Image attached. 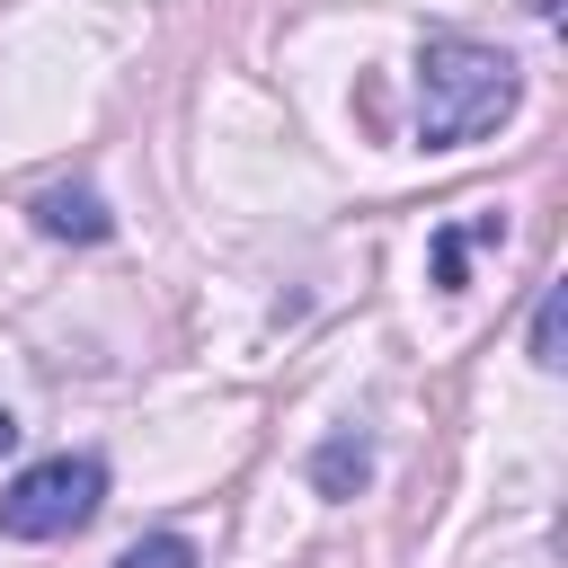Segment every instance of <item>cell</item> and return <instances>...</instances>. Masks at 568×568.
<instances>
[{"label":"cell","mask_w":568,"mask_h":568,"mask_svg":"<svg viewBox=\"0 0 568 568\" xmlns=\"http://www.w3.org/2000/svg\"><path fill=\"white\" fill-rule=\"evenodd\" d=\"M506 115H515V62L497 44L435 36L417 53V142L426 151H462V142L497 133Z\"/></svg>","instance_id":"6da1fadb"},{"label":"cell","mask_w":568,"mask_h":568,"mask_svg":"<svg viewBox=\"0 0 568 568\" xmlns=\"http://www.w3.org/2000/svg\"><path fill=\"white\" fill-rule=\"evenodd\" d=\"M98 497H106V470L89 453H53V462H36L0 488V532L9 541H62L98 515Z\"/></svg>","instance_id":"7a4b0ae2"},{"label":"cell","mask_w":568,"mask_h":568,"mask_svg":"<svg viewBox=\"0 0 568 568\" xmlns=\"http://www.w3.org/2000/svg\"><path fill=\"white\" fill-rule=\"evenodd\" d=\"M36 231H53V240H106L115 222H106V204L89 186H44L36 195Z\"/></svg>","instance_id":"3957f363"},{"label":"cell","mask_w":568,"mask_h":568,"mask_svg":"<svg viewBox=\"0 0 568 568\" xmlns=\"http://www.w3.org/2000/svg\"><path fill=\"white\" fill-rule=\"evenodd\" d=\"M364 470H373V453H364V435H328V444H320V462H311V479H320V497H355V488H364Z\"/></svg>","instance_id":"277c9868"},{"label":"cell","mask_w":568,"mask_h":568,"mask_svg":"<svg viewBox=\"0 0 568 568\" xmlns=\"http://www.w3.org/2000/svg\"><path fill=\"white\" fill-rule=\"evenodd\" d=\"M115 568H195V541H178V532H151V541H133Z\"/></svg>","instance_id":"5b68a950"},{"label":"cell","mask_w":568,"mask_h":568,"mask_svg":"<svg viewBox=\"0 0 568 568\" xmlns=\"http://www.w3.org/2000/svg\"><path fill=\"white\" fill-rule=\"evenodd\" d=\"M559 311H568V302H559V284H550L541 311H532V364H550V373L568 364V355H559Z\"/></svg>","instance_id":"8992f818"},{"label":"cell","mask_w":568,"mask_h":568,"mask_svg":"<svg viewBox=\"0 0 568 568\" xmlns=\"http://www.w3.org/2000/svg\"><path fill=\"white\" fill-rule=\"evenodd\" d=\"M9 444H18V417H9V408H0V453H9Z\"/></svg>","instance_id":"52a82bcc"}]
</instances>
